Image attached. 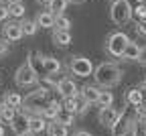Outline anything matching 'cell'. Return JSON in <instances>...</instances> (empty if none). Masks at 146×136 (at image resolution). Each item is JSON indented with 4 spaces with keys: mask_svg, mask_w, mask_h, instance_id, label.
<instances>
[{
    "mask_svg": "<svg viewBox=\"0 0 146 136\" xmlns=\"http://www.w3.org/2000/svg\"><path fill=\"white\" fill-rule=\"evenodd\" d=\"M94 79L100 87H114L122 81V69L112 63V61H106V63H100L96 69H94Z\"/></svg>",
    "mask_w": 146,
    "mask_h": 136,
    "instance_id": "cell-1",
    "label": "cell"
},
{
    "mask_svg": "<svg viewBox=\"0 0 146 136\" xmlns=\"http://www.w3.org/2000/svg\"><path fill=\"white\" fill-rule=\"evenodd\" d=\"M61 98V95H59ZM53 98H51V89L49 87H39V89H35V91H31L27 98H25V108H29V112H33V114H41L45 108H47V104L51 102Z\"/></svg>",
    "mask_w": 146,
    "mask_h": 136,
    "instance_id": "cell-2",
    "label": "cell"
},
{
    "mask_svg": "<svg viewBox=\"0 0 146 136\" xmlns=\"http://www.w3.org/2000/svg\"><path fill=\"white\" fill-rule=\"evenodd\" d=\"M128 41H130V37H128L126 33H122V31L112 33L106 39V51H108V55H112L114 59H122V53H124Z\"/></svg>",
    "mask_w": 146,
    "mask_h": 136,
    "instance_id": "cell-3",
    "label": "cell"
},
{
    "mask_svg": "<svg viewBox=\"0 0 146 136\" xmlns=\"http://www.w3.org/2000/svg\"><path fill=\"white\" fill-rule=\"evenodd\" d=\"M110 18L118 27H124L126 23H130L132 18V6L128 0H114L112 8H110Z\"/></svg>",
    "mask_w": 146,
    "mask_h": 136,
    "instance_id": "cell-4",
    "label": "cell"
},
{
    "mask_svg": "<svg viewBox=\"0 0 146 136\" xmlns=\"http://www.w3.org/2000/svg\"><path fill=\"white\" fill-rule=\"evenodd\" d=\"M136 112V108L134 106H130L128 104V108L126 110H122V114H120V118L116 120V124L112 126V136H124V132L128 130V128H132L136 122H138V118L134 120L132 118V114Z\"/></svg>",
    "mask_w": 146,
    "mask_h": 136,
    "instance_id": "cell-5",
    "label": "cell"
},
{
    "mask_svg": "<svg viewBox=\"0 0 146 136\" xmlns=\"http://www.w3.org/2000/svg\"><path fill=\"white\" fill-rule=\"evenodd\" d=\"M14 81H16L18 87H31V85H35L36 81H39V75L35 73V69L31 67L29 61H25L21 67L16 69V73H14Z\"/></svg>",
    "mask_w": 146,
    "mask_h": 136,
    "instance_id": "cell-6",
    "label": "cell"
},
{
    "mask_svg": "<svg viewBox=\"0 0 146 136\" xmlns=\"http://www.w3.org/2000/svg\"><path fill=\"white\" fill-rule=\"evenodd\" d=\"M69 69L77 77H89V75H94L96 67L91 63V59H87L83 55H75V57H71V61H69Z\"/></svg>",
    "mask_w": 146,
    "mask_h": 136,
    "instance_id": "cell-7",
    "label": "cell"
},
{
    "mask_svg": "<svg viewBox=\"0 0 146 136\" xmlns=\"http://www.w3.org/2000/svg\"><path fill=\"white\" fill-rule=\"evenodd\" d=\"M55 91H57L61 98H73L77 95L79 89H77V83L71 79V77H59L57 85H55Z\"/></svg>",
    "mask_w": 146,
    "mask_h": 136,
    "instance_id": "cell-8",
    "label": "cell"
},
{
    "mask_svg": "<svg viewBox=\"0 0 146 136\" xmlns=\"http://www.w3.org/2000/svg\"><path fill=\"white\" fill-rule=\"evenodd\" d=\"M2 37L6 39L8 43H18V41L25 37L21 23H14V21H12V23H4V27H2Z\"/></svg>",
    "mask_w": 146,
    "mask_h": 136,
    "instance_id": "cell-9",
    "label": "cell"
},
{
    "mask_svg": "<svg viewBox=\"0 0 146 136\" xmlns=\"http://www.w3.org/2000/svg\"><path fill=\"white\" fill-rule=\"evenodd\" d=\"M120 114H122V110H118V108H114V106H106V108L100 110L98 120H100V124H104V126H108V128H112V126L116 124V120L120 118Z\"/></svg>",
    "mask_w": 146,
    "mask_h": 136,
    "instance_id": "cell-10",
    "label": "cell"
},
{
    "mask_svg": "<svg viewBox=\"0 0 146 136\" xmlns=\"http://www.w3.org/2000/svg\"><path fill=\"white\" fill-rule=\"evenodd\" d=\"M29 118H31V114H27V112H16L14 120L10 122V128H12V132H14L16 136H23V134L29 132Z\"/></svg>",
    "mask_w": 146,
    "mask_h": 136,
    "instance_id": "cell-11",
    "label": "cell"
},
{
    "mask_svg": "<svg viewBox=\"0 0 146 136\" xmlns=\"http://www.w3.org/2000/svg\"><path fill=\"white\" fill-rule=\"evenodd\" d=\"M43 69H45V75H57L61 71V61L57 57L43 55Z\"/></svg>",
    "mask_w": 146,
    "mask_h": 136,
    "instance_id": "cell-12",
    "label": "cell"
},
{
    "mask_svg": "<svg viewBox=\"0 0 146 136\" xmlns=\"http://www.w3.org/2000/svg\"><path fill=\"white\" fill-rule=\"evenodd\" d=\"M100 85H85V87H81L79 89V95L91 106V104H98V98H100Z\"/></svg>",
    "mask_w": 146,
    "mask_h": 136,
    "instance_id": "cell-13",
    "label": "cell"
},
{
    "mask_svg": "<svg viewBox=\"0 0 146 136\" xmlns=\"http://www.w3.org/2000/svg\"><path fill=\"white\" fill-rule=\"evenodd\" d=\"M47 126H49V124H47V120L43 118L41 114H33L31 118H29V132H33V134H41V132H45Z\"/></svg>",
    "mask_w": 146,
    "mask_h": 136,
    "instance_id": "cell-14",
    "label": "cell"
},
{
    "mask_svg": "<svg viewBox=\"0 0 146 136\" xmlns=\"http://www.w3.org/2000/svg\"><path fill=\"white\" fill-rule=\"evenodd\" d=\"M140 49H142V47H140L138 43L128 41V45H126V49H124V53H122V59H124V61H138Z\"/></svg>",
    "mask_w": 146,
    "mask_h": 136,
    "instance_id": "cell-15",
    "label": "cell"
},
{
    "mask_svg": "<svg viewBox=\"0 0 146 136\" xmlns=\"http://www.w3.org/2000/svg\"><path fill=\"white\" fill-rule=\"evenodd\" d=\"M53 43L57 47H69L71 45V33L63 29H53Z\"/></svg>",
    "mask_w": 146,
    "mask_h": 136,
    "instance_id": "cell-16",
    "label": "cell"
},
{
    "mask_svg": "<svg viewBox=\"0 0 146 136\" xmlns=\"http://www.w3.org/2000/svg\"><path fill=\"white\" fill-rule=\"evenodd\" d=\"M36 25H39V29H53L55 27V14L51 10H43L36 14Z\"/></svg>",
    "mask_w": 146,
    "mask_h": 136,
    "instance_id": "cell-17",
    "label": "cell"
},
{
    "mask_svg": "<svg viewBox=\"0 0 146 136\" xmlns=\"http://www.w3.org/2000/svg\"><path fill=\"white\" fill-rule=\"evenodd\" d=\"M4 106H10V108H21L23 106V102H25V98H23V95L21 93H18V91H8L6 95H4Z\"/></svg>",
    "mask_w": 146,
    "mask_h": 136,
    "instance_id": "cell-18",
    "label": "cell"
},
{
    "mask_svg": "<svg viewBox=\"0 0 146 136\" xmlns=\"http://www.w3.org/2000/svg\"><path fill=\"white\" fill-rule=\"evenodd\" d=\"M126 104H130V106H138L142 104V87H130L126 91Z\"/></svg>",
    "mask_w": 146,
    "mask_h": 136,
    "instance_id": "cell-19",
    "label": "cell"
},
{
    "mask_svg": "<svg viewBox=\"0 0 146 136\" xmlns=\"http://www.w3.org/2000/svg\"><path fill=\"white\" fill-rule=\"evenodd\" d=\"M47 130H49V136H67V134H69V128H67L65 124L57 122V120H53V122L47 126Z\"/></svg>",
    "mask_w": 146,
    "mask_h": 136,
    "instance_id": "cell-20",
    "label": "cell"
},
{
    "mask_svg": "<svg viewBox=\"0 0 146 136\" xmlns=\"http://www.w3.org/2000/svg\"><path fill=\"white\" fill-rule=\"evenodd\" d=\"M8 12H10L12 18H23L25 12H27V8H25L23 2H8Z\"/></svg>",
    "mask_w": 146,
    "mask_h": 136,
    "instance_id": "cell-21",
    "label": "cell"
},
{
    "mask_svg": "<svg viewBox=\"0 0 146 136\" xmlns=\"http://www.w3.org/2000/svg\"><path fill=\"white\" fill-rule=\"evenodd\" d=\"M73 118H75V114H73V112H69V110H65V108H61L59 110V114H57V118H55V120H57V122H61V124H65L67 128L73 124Z\"/></svg>",
    "mask_w": 146,
    "mask_h": 136,
    "instance_id": "cell-22",
    "label": "cell"
},
{
    "mask_svg": "<svg viewBox=\"0 0 146 136\" xmlns=\"http://www.w3.org/2000/svg\"><path fill=\"white\" fill-rule=\"evenodd\" d=\"M67 4H69V0H51V4H49V10H51L55 16H57V14H63V12H65Z\"/></svg>",
    "mask_w": 146,
    "mask_h": 136,
    "instance_id": "cell-23",
    "label": "cell"
},
{
    "mask_svg": "<svg viewBox=\"0 0 146 136\" xmlns=\"http://www.w3.org/2000/svg\"><path fill=\"white\" fill-rule=\"evenodd\" d=\"M98 104H100V108L114 106V93L108 91V89H102V91H100V98H98Z\"/></svg>",
    "mask_w": 146,
    "mask_h": 136,
    "instance_id": "cell-24",
    "label": "cell"
},
{
    "mask_svg": "<svg viewBox=\"0 0 146 136\" xmlns=\"http://www.w3.org/2000/svg\"><path fill=\"white\" fill-rule=\"evenodd\" d=\"M21 27H23V35H25V37H33L36 31H39V25H36V21H23Z\"/></svg>",
    "mask_w": 146,
    "mask_h": 136,
    "instance_id": "cell-25",
    "label": "cell"
},
{
    "mask_svg": "<svg viewBox=\"0 0 146 136\" xmlns=\"http://www.w3.org/2000/svg\"><path fill=\"white\" fill-rule=\"evenodd\" d=\"M14 116H16V108H10V106H4L2 114H0V122L2 124H10L14 120Z\"/></svg>",
    "mask_w": 146,
    "mask_h": 136,
    "instance_id": "cell-26",
    "label": "cell"
},
{
    "mask_svg": "<svg viewBox=\"0 0 146 136\" xmlns=\"http://www.w3.org/2000/svg\"><path fill=\"white\" fill-rule=\"evenodd\" d=\"M132 16L136 21H146V2H138L132 8Z\"/></svg>",
    "mask_w": 146,
    "mask_h": 136,
    "instance_id": "cell-27",
    "label": "cell"
},
{
    "mask_svg": "<svg viewBox=\"0 0 146 136\" xmlns=\"http://www.w3.org/2000/svg\"><path fill=\"white\" fill-rule=\"evenodd\" d=\"M69 27H71V21H69L65 14H57V16H55V27H53V29H63V31H69Z\"/></svg>",
    "mask_w": 146,
    "mask_h": 136,
    "instance_id": "cell-28",
    "label": "cell"
},
{
    "mask_svg": "<svg viewBox=\"0 0 146 136\" xmlns=\"http://www.w3.org/2000/svg\"><path fill=\"white\" fill-rule=\"evenodd\" d=\"M10 18V12H8V6H4V4H0V23H6Z\"/></svg>",
    "mask_w": 146,
    "mask_h": 136,
    "instance_id": "cell-29",
    "label": "cell"
},
{
    "mask_svg": "<svg viewBox=\"0 0 146 136\" xmlns=\"http://www.w3.org/2000/svg\"><path fill=\"white\" fill-rule=\"evenodd\" d=\"M136 116H138V118H146V102L136 106Z\"/></svg>",
    "mask_w": 146,
    "mask_h": 136,
    "instance_id": "cell-30",
    "label": "cell"
},
{
    "mask_svg": "<svg viewBox=\"0 0 146 136\" xmlns=\"http://www.w3.org/2000/svg\"><path fill=\"white\" fill-rule=\"evenodd\" d=\"M8 53V41L4 37H0V55H6Z\"/></svg>",
    "mask_w": 146,
    "mask_h": 136,
    "instance_id": "cell-31",
    "label": "cell"
},
{
    "mask_svg": "<svg viewBox=\"0 0 146 136\" xmlns=\"http://www.w3.org/2000/svg\"><path fill=\"white\" fill-rule=\"evenodd\" d=\"M136 31H138L140 35H144V37H146V21H138V25H136Z\"/></svg>",
    "mask_w": 146,
    "mask_h": 136,
    "instance_id": "cell-32",
    "label": "cell"
},
{
    "mask_svg": "<svg viewBox=\"0 0 146 136\" xmlns=\"http://www.w3.org/2000/svg\"><path fill=\"white\" fill-rule=\"evenodd\" d=\"M138 63L146 65V47H142V49H140V57H138Z\"/></svg>",
    "mask_w": 146,
    "mask_h": 136,
    "instance_id": "cell-33",
    "label": "cell"
},
{
    "mask_svg": "<svg viewBox=\"0 0 146 136\" xmlns=\"http://www.w3.org/2000/svg\"><path fill=\"white\" fill-rule=\"evenodd\" d=\"M134 134H136V136H146V132L140 128V124H138V122L134 124Z\"/></svg>",
    "mask_w": 146,
    "mask_h": 136,
    "instance_id": "cell-34",
    "label": "cell"
},
{
    "mask_svg": "<svg viewBox=\"0 0 146 136\" xmlns=\"http://www.w3.org/2000/svg\"><path fill=\"white\" fill-rule=\"evenodd\" d=\"M73 136H94V134H91L89 130H77V132L73 134Z\"/></svg>",
    "mask_w": 146,
    "mask_h": 136,
    "instance_id": "cell-35",
    "label": "cell"
},
{
    "mask_svg": "<svg viewBox=\"0 0 146 136\" xmlns=\"http://www.w3.org/2000/svg\"><path fill=\"white\" fill-rule=\"evenodd\" d=\"M138 124H140V128L146 132V118H138Z\"/></svg>",
    "mask_w": 146,
    "mask_h": 136,
    "instance_id": "cell-36",
    "label": "cell"
},
{
    "mask_svg": "<svg viewBox=\"0 0 146 136\" xmlns=\"http://www.w3.org/2000/svg\"><path fill=\"white\" fill-rule=\"evenodd\" d=\"M36 2H39L41 6H49V4H51V0H36Z\"/></svg>",
    "mask_w": 146,
    "mask_h": 136,
    "instance_id": "cell-37",
    "label": "cell"
},
{
    "mask_svg": "<svg viewBox=\"0 0 146 136\" xmlns=\"http://www.w3.org/2000/svg\"><path fill=\"white\" fill-rule=\"evenodd\" d=\"M81 2H85V0H69V4H81Z\"/></svg>",
    "mask_w": 146,
    "mask_h": 136,
    "instance_id": "cell-38",
    "label": "cell"
},
{
    "mask_svg": "<svg viewBox=\"0 0 146 136\" xmlns=\"http://www.w3.org/2000/svg\"><path fill=\"white\" fill-rule=\"evenodd\" d=\"M0 136H4V126L0 124Z\"/></svg>",
    "mask_w": 146,
    "mask_h": 136,
    "instance_id": "cell-39",
    "label": "cell"
},
{
    "mask_svg": "<svg viewBox=\"0 0 146 136\" xmlns=\"http://www.w3.org/2000/svg\"><path fill=\"white\" fill-rule=\"evenodd\" d=\"M2 110H4V102H0V114H2Z\"/></svg>",
    "mask_w": 146,
    "mask_h": 136,
    "instance_id": "cell-40",
    "label": "cell"
},
{
    "mask_svg": "<svg viewBox=\"0 0 146 136\" xmlns=\"http://www.w3.org/2000/svg\"><path fill=\"white\" fill-rule=\"evenodd\" d=\"M23 136H36V134H33V132H27V134H23Z\"/></svg>",
    "mask_w": 146,
    "mask_h": 136,
    "instance_id": "cell-41",
    "label": "cell"
},
{
    "mask_svg": "<svg viewBox=\"0 0 146 136\" xmlns=\"http://www.w3.org/2000/svg\"><path fill=\"white\" fill-rule=\"evenodd\" d=\"M8 2H25V0H8Z\"/></svg>",
    "mask_w": 146,
    "mask_h": 136,
    "instance_id": "cell-42",
    "label": "cell"
},
{
    "mask_svg": "<svg viewBox=\"0 0 146 136\" xmlns=\"http://www.w3.org/2000/svg\"><path fill=\"white\" fill-rule=\"evenodd\" d=\"M0 2H6V0H0Z\"/></svg>",
    "mask_w": 146,
    "mask_h": 136,
    "instance_id": "cell-43",
    "label": "cell"
}]
</instances>
